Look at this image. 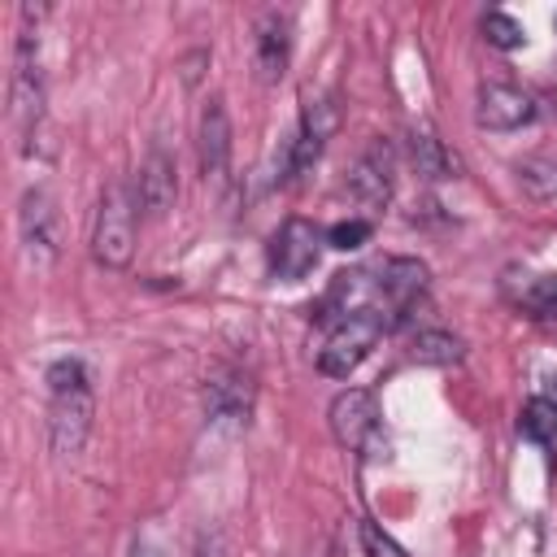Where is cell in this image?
<instances>
[{"label":"cell","mask_w":557,"mask_h":557,"mask_svg":"<svg viewBox=\"0 0 557 557\" xmlns=\"http://www.w3.org/2000/svg\"><path fill=\"white\" fill-rule=\"evenodd\" d=\"M44 96H48V87H44V70H39V26L22 22L17 48H13V74H9V104H13L9 113L17 122L22 144L48 126Z\"/></svg>","instance_id":"6da1fadb"},{"label":"cell","mask_w":557,"mask_h":557,"mask_svg":"<svg viewBox=\"0 0 557 557\" xmlns=\"http://www.w3.org/2000/svg\"><path fill=\"white\" fill-rule=\"evenodd\" d=\"M135 187L126 183H109L100 191L96 205V222H91V257L104 270H126L135 257Z\"/></svg>","instance_id":"7a4b0ae2"},{"label":"cell","mask_w":557,"mask_h":557,"mask_svg":"<svg viewBox=\"0 0 557 557\" xmlns=\"http://www.w3.org/2000/svg\"><path fill=\"white\" fill-rule=\"evenodd\" d=\"M17 239H22V252H26V265L35 274H48L61 257V213H57V200L48 187H30L22 191V205H17Z\"/></svg>","instance_id":"3957f363"},{"label":"cell","mask_w":557,"mask_h":557,"mask_svg":"<svg viewBox=\"0 0 557 557\" xmlns=\"http://www.w3.org/2000/svg\"><path fill=\"white\" fill-rule=\"evenodd\" d=\"M383 331H387V318H383L379 309L348 313V318L326 335V344L318 348V370H322L326 379H348V374L374 352V344L383 339Z\"/></svg>","instance_id":"277c9868"},{"label":"cell","mask_w":557,"mask_h":557,"mask_svg":"<svg viewBox=\"0 0 557 557\" xmlns=\"http://www.w3.org/2000/svg\"><path fill=\"white\" fill-rule=\"evenodd\" d=\"M96 400L91 387H70V392H48V448L57 461H74L91 435Z\"/></svg>","instance_id":"5b68a950"},{"label":"cell","mask_w":557,"mask_h":557,"mask_svg":"<svg viewBox=\"0 0 557 557\" xmlns=\"http://www.w3.org/2000/svg\"><path fill=\"white\" fill-rule=\"evenodd\" d=\"M318 257H322V235L305 218H287L274 231V239H270V270H274V278L296 283V278H305L318 265Z\"/></svg>","instance_id":"8992f818"},{"label":"cell","mask_w":557,"mask_h":557,"mask_svg":"<svg viewBox=\"0 0 557 557\" xmlns=\"http://www.w3.org/2000/svg\"><path fill=\"white\" fill-rule=\"evenodd\" d=\"M196 157H200V178L222 187L231 170V113L222 96H209L196 122Z\"/></svg>","instance_id":"52a82bcc"},{"label":"cell","mask_w":557,"mask_h":557,"mask_svg":"<svg viewBox=\"0 0 557 557\" xmlns=\"http://www.w3.org/2000/svg\"><path fill=\"white\" fill-rule=\"evenodd\" d=\"M326 422H331V435H335L339 448L361 453L374 440V431H379V405H374V396L366 387H344L331 400Z\"/></svg>","instance_id":"ba28073f"},{"label":"cell","mask_w":557,"mask_h":557,"mask_svg":"<svg viewBox=\"0 0 557 557\" xmlns=\"http://www.w3.org/2000/svg\"><path fill=\"white\" fill-rule=\"evenodd\" d=\"M392 187H396V157L383 139H374L348 170V191L366 205V209H383L392 200Z\"/></svg>","instance_id":"9c48e42d"},{"label":"cell","mask_w":557,"mask_h":557,"mask_svg":"<svg viewBox=\"0 0 557 557\" xmlns=\"http://www.w3.org/2000/svg\"><path fill=\"white\" fill-rule=\"evenodd\" d=\"M474 117L487 131H518L535 117V100L513 83H483L474 96Z\"/></svg>","instance_id":"30bf717a"},{"label":"cell","mask_w":557,"mask_h":557,"mask_svg":"<svg viewBox=\"0 0 557 557\" xmlns=\"http://www.w3.org/2000/svg\"><path fill=\"white\" fill-rule=\"evenodd\" d=\"M178 200V170H174V157L165 148H152L148 161L139 165V178H135V205L148 213V218H165Z\"/></svg>","instance_id":"8fae6325"},{"label":"cell","mask_w":557,"mask_h":557,"mask_svg":"<svg viewBox=\"0 0 557 557\" xmlns=\"http://www.w3.org/2000/svg\"><path fill=\"white\" fill-rule=\"evenodd\" d=\"M252 44H257V70L265 83H278L287 61H292V22L287 13L278 9H265L257 17V30H252Z\"/></svg>","instance_id":"7c38bea8"},{"label":"cell","mask_w":557,"mask_h":557,"mask_svg":"<svg viewBox=\"0 0 557 557\" xmlns=\"http://www.w3.org/2000/svg\"><path fill=\"white\" fill-rule=\"evenodd\" d=\"M379 296L392 305V313L400 318L422 292H426V265L418 257H387L379 265V278H374Z\"/></svg>","instance_id":"4fadbf2b"},{"label":"cell","mask_w":557,"mask_h":557,"mask_svg":"<svg viewBox=\"0 0 557 557\" xmlns=\"http://www.w3.org/2000/svg\"><path fill=\"white\" fill-rule=\"evenodd\" d=\"M205 409H209L213 422H235V426L248 422V413H252V387H248V379H239L231 370H218L205 383Z\"/></svg>","instance_id":"5bb4252c"},{"label":"cell","mask_w":557,"mask_h":557,"mask_svg":"<svg viewBox=\"0 0 557 557\" xmlns=\"http://www.w3.org/2000/svg\"><path fill=\"white\" fill-rule=\"evenodd\" d=\"M409 161H413V170L422 174V178H431V183H440V178H457V157L444 148V139L440 135H431V131H422V126H413L409 131Z\"/></svg>","instance_id":"9a60e30c"},{"label":"cell","mask_w":557,"mask_h":557,"mask_svg":"<svg viewBox=\"0 0 557 557\" xmlns=\"http://www.w3.org/2000/svg\"><path fill=\"white\" fill-rule=\"evenodd\" d=\"M466 357V344L448 331H418L409 339V361L413 366H457Z\"/></svg>","instance_id":"2e32d148"},{"label":"cell","mask_w":557,"mask_h":557,"mask_svg":"<svg viewBox=\"0 0 557 557\" xmlns=\"http://www.w3.org/2000/svg\"><path fill=\"white\" fill-rule=\"evenodd\" d=\"M505 292L513 305H527L531 313H548L553 300H557V274H509L505 278Z\"/></svg>","instance_id":"e0dca14e"},{"label":"cell","mask_w":557,"mask_h":557,"mask_svg":"<svg viewBox=\"0 0 557 557\" xmlns=\"http://www.w3.org/2000/svg\"><path fill=\"white\" fill-rule=\"evenodd\" d=\"M518 187L531 200H557V157H527V161H518Z\"/></svg>","instance_id":"ac0fdd59"},{"label":"cell","mask_w":557,"mask_h":557,"mask_svg":"<svg viewBox=\"0 0 557 557\" xmlns=\"http://www.w3.org/2000/svg\"><path fill=\"white\" fill-rule=\"evenodd\" d=\"M518 426H522V435H527V440H535V444H548V440L557 435V400H548V396H535V400H527V405H522V418H518Z\"/></svg>","instance_id":"d6986e66"},{"label":"cell","mask_w":557,"mask_h":557,"mask_svg":"<svg viewBox=\"0 0 557 557\" xmlns=\"http://www.w3.org/2000/svg\"><path fill=\"white\" fill-rule=\"evenodd\" d=\"M483 39L492 44V48H522L527 44V30H522V22H513L509 13H500V9H492V13H483Z\"/></svg>","instance_id":"ffe728a7"},{"label":"cell","mask_w":557,"mask_h":557,"mask_svg":"<svg viewBox=\"0 0 557 557\" xmlns=\"http://www.w3.org/2000/svg\"><path fill=\"white\" fill-rule=\"evenodd\" d=\"M366 239H370V222H366V218H344V222H335V226L326 231V244L339 248V252H352V248H361Z\"/></svg>","instance_id":"44dd1931"},{"label":"cell","mask_w":557,"mask_h":557,"mask_svg":"<svg viewBox=\"0 0 557 557\" xmlns=\"http://www.w3.org/2000/svg\"><path fill=\"white\" fill-rule=\"evenodd\" d=\"M70 387H87V366L78 357H61L48 366V392H70Z\"/></svg>","instance_id":"7402d4cb"},{"label":"cell","mask_w":557,"mask_h":557,"mask_svg":"<svg viewBox=\"0 0 557 557\" xmlns=\"http://www.w3.org/2000/svg\"><path fill=\"white\" fill-rule=\"evenodd\" d=\"M357 535H361L366 557H405V548H400V544H396V540H392V535H387L379 522H370V518L357 527Z\"/></svg>","instance_id":"603a6c76"},{"label":"cell","mask_w":557,"mask_h":557,"mask_svg":"<svg viewBox=\"0 0 557 557\" xmlns=\"http://www.w3.org/2000/svg\"><path fill=\"white\" fill-rule=\"evenodd\" d=\"M191 557H226V548H222V540H218V535H200Z\"/></svg>","instance_id":"cb8c5ba5"},{"label":"cell","mask_w":557,"mask_h":557,"mask_svg":"<svg viewBox=\"0 0 557 557\" xmlns=\"http://www.w3.org/2000/svg\"><path fill=\"white\" fill-rule=\"evenodd\" d=\"M131 557H165V548H161V544H152V540H135Z\"/></svg>","instance_id":"d4e9b609"},{"label":"cell","mask_w":557,"mask_h":557,"mask_svg":"<svg viewBox=\"0 0 557 557\" xmlns=\"http://www.w3.org/2000/svg\"><path fill=\"white\" fill-rule=\"evenodd\" d=\"M544 322H553V326H557V300H553V309L544 313Z\"/></svg>","instance_id":"484cf974"},{"label":"cell","mask_w":557,"mask_h":557,"mask_svg":"<svg viewBox=\"0 0 557 557\" xmlns=\"http://www.w3.org/2000/svg\"><path fill=\"white\" fill-rule=\"evenodd\" d=\"M313 557H326V548H318V553H313Z\"/></svg>","instance_id":"4316f807"},{"label":"cell","mask_w":557,"mask_h":557,"mask_svg":"<svg viewBox=\"0 0 557 557\" xmlns=\"http://www.w3.org/2000/svg\"><path fill=\"white\" fill-rule=\"evenodd\" d=\"M553 26H557V17H553Z\"/></svg>","instance_id":"83f0119b"}]
</instances>
